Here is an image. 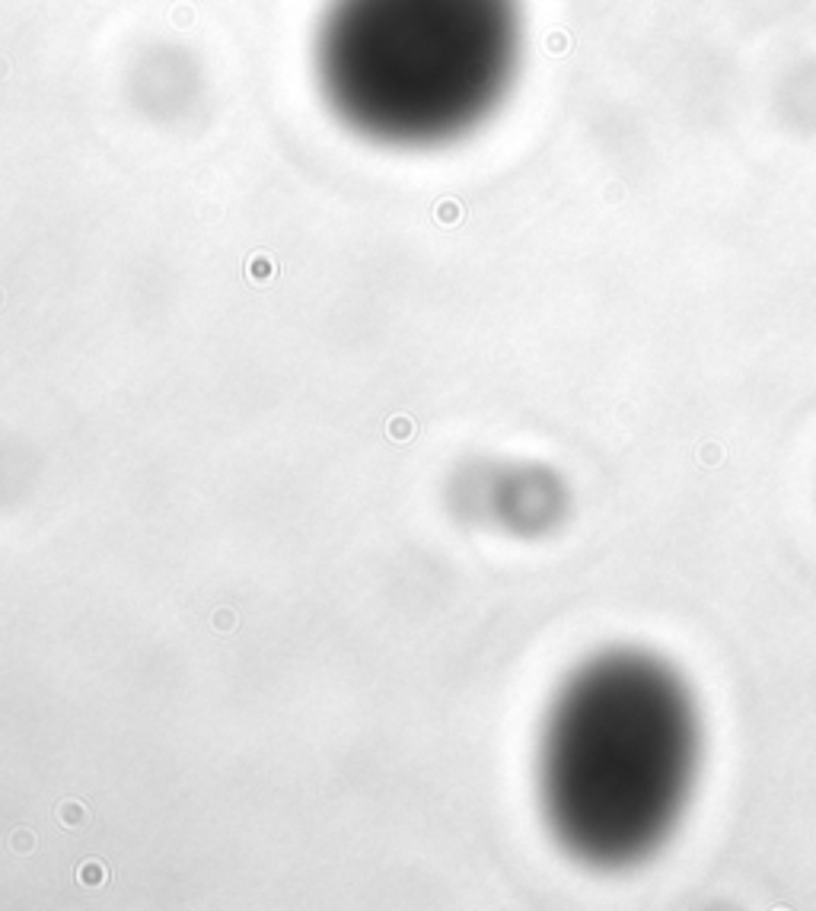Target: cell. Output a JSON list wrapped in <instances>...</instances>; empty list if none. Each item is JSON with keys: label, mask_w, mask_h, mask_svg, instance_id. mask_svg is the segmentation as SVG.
<instances>
[{"label": "cell", "mask_w": 816, "mask_h": 911, "mask_svg": "<svg viewBox=\"0 0 816 911\" xmlns=\"http://www.w3.org/2000/svg\"><path fill=\"white\" fill-rule=\"evenodd\" d=\"M695 768L683 685L641 656L593 663L558 698L542 743V800L567 851L629 863L679 819Z\"/></svg>", "instance_id": "cell-1"}, {"label": "cell", "mask_w": 816, "mask_h": 911, "mask_svg": "<svg viewBox=\"0 0 816 911\" xmlns=\"http://www.w3.org/2000/svg\"><path fill=\"white\" fill-rule=\"evenodd\" d=\"M511 32V0H335L319 32L325 99L374 140H443L501 90Z\"/></svg>", "instance_id": "cell-2"}]
</instances>
